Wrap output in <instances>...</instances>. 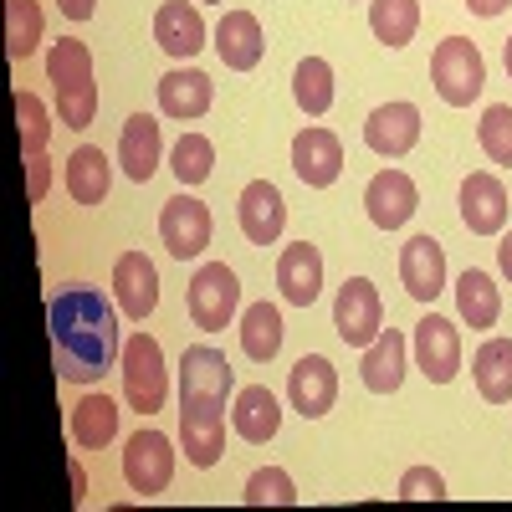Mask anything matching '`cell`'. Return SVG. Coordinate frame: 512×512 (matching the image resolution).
<instances>
[{"label": "cell", "instance_id": "1", "mask_svg": "<svg viewBox=\"0 0 512 512\" xmlns=\"http://www.w3.org/2000/svg\"><path fill=\"white\" fill-rule=\"evenodd\" d=\"M47 323H52L57 379H67V384H98L108 369H118V359H123L118 308L108 303L98 287L67 282L62 292H52Z\"/></svg>", "mask_w": 512, "mask_h": 512}, {"label": "cell", "instance_id": "2", "mask_svg": "<svg viewBox=\"0 0 512 512\" xmlns=\"http://www.w3.org/2000/svg\"><path fill=\"white\" fill-rule=\"evenodd\" d=\"M47 82H52V103L62 128H88L98 118V82H93V52L88 41L62 36L47 47Z\"/></svg>", "mask_w": 512, "mask_h": 512}, {"label": "cell", "instance_id": "3", "mask_svg": "<svg viewBox=\"0 0 512 512\" xmlns=\"http://www.w3.org/2000/svg\"><path fill=\"white\" fill-rule=\"evenodd\" d=\"M431 82H436V93L441 103L451 108H472L487 88V62L477 52V41H466V36H446L436 57H431Z\"/></svg>", "mask_w": 512, "mask_h": 512}, {"label": "cell", "instance_id": "4", "mask_svg": "<svg viewBox=\"0 0 512 512\" xmlns=\"http://www.w3.org/2000/svg\"><path fill=\"white\" fill-rule=\"evenodd\" d=\"M118 374H123V395L139 415H154L164 410V395H169V374H164V349L159 338L149 333H134L123 344V359H118Z\"/></svg>", "mask_w": 512, "mask_h": 512}, {"label": "cell", "instance_id": "5", "mask_svg": "<svg viewBox=\"0 0 512 512\" xmlns=\"http://www.w3.org/2000/svg\"><path fill=\"white\" fill-rule=\"evenodd\" d=\"M185 303H190L195 328L221 333V328L236 318V308H241V282H236V272H231L226 262H205V267H195V277H190Z\"/></svg>", "mask_w": 512, "mask_h": 512}, {"label": "cell", "instance_id": "6", "mask_svg": "<svg viewBox=\"0 0 512 512\" xmlns=\"http://www.w3.org/2000/svg\"><path fill=\"white\" fill-rule=\"evenodd\" d=\"M123 482L139 497H159L175 482V446L164 431H134L123 441Z\"/></svg>", "mask_w": 512, "mask_h": 512}, {"label": "cell", "instance_id": "7", "mask_svg": "<svg viewBox=\"0 0 512 512\" xmlns=\"http://www.w3.org/2000/svg\"><path fill=\"white\" fill-rule=\"evenodd\" d=\"M333 328L349 349H369L379 328H384V303H379V287L369 277H349L333 297Z\"/></svg>", "mask_w": 512, "mask_h": 512}, {"label": "cell", "instance_id": "8", "mask_svg": "<svg viewBox=\"0 0 512 512\" xmlns=\"http://www.w3.org/2000/svg\"><path fill=\"white\" fill-rule=\"evenodd\" d=\"M159 241H164V251L175 256V262H195V256L210 246V210L195 195L180 190L159 210Z\"/></svg>", "mask_w": 512, "mask_h": 512}, {"label": "cell", "instance_id": "9", "mask_svg": "<svg viewBox=\"0 0 512 512\" xmlns=\"http://www.w3.org/2000/svg\"><path fill=\"white\" fill-rule=\"evenodd\" d=\"M410 349H415V369L431 379V384H451V379H456V369H461V333H456L451 318L425 313V318L415 323Z\"/></svg>", "mask_w": 512, "mask_h": 512}, {"label": "cell", "instance_id": "10", "mask_svg": "<svg viewBox=\"0 0 512 512\" xmlns=\"http://www.w3.org/2000/svg\"><path fill=\"white\" fill-rule=\"evenodd\" d=\"M113 303L128 323H144L159 308V267L144 251H123L113 262Z\"/></svg>", "mask_w": 512, "mask_h": 512}, {"label": "cell", "instance_id": "11", "mask_svg": "<svg viewBox=\"0 0 512 512\" xmlns=\"http://www.w3.org/2000/svg\"><path fill=\"white\" fill-rule=\"evenodd\" d=\"M180 446H185V461L190 466H216L221 451H226V410L216 400H185L180 410Z\"/></svg>", "mask_w": 512, "mask_h": 512}, {"label": "cell", "instance_id": "12", "mask_svg": "<svg viewBox=\"0 0 512 512\" xmlns=\"http://www.w3.org/2000/svg\"><path fill=\"white\" fill-rule=\"evenodd\" d=\"M287 400L303 420H318L333 410L338 400V369L323 359V354H303L292 369H287Z\"/></svg>", "mask_w": 512, "mask_h": 512}, {"label": "cell", "instance_id": "13", "mask_svg": "<svg viewBox=\"0 0 512 512\" xmlns=\"http://www.w3.org/2000/svg\"><path fill=\"white\" fill-rule=\"evenodd\" d=\"M231 384H236V369L221 349H210V344H190L185 359H180V400H216L226 405L231 395Z\"/></svg>", "mask_w": 512, "mask_h": 512}, {"label": "cell", "instance_id": "14", "mask_svg": "<svg viewBox=\"0 0 512 512\" xmlns=\"http://www.w3.org/2000/svg\"><path fill=\"white\" fill-rule=\"evenodd\" d=\"M420 205V190L405 169H379V175L364 185V210L379 231H400Z\"/></svg>", "mask_w": 512, "mask_h": 512}, {"label": "cell", "instance_id": "15", "mask_svg": "<svg viewBox=\"0 0 512 512\" xmlns=\"http://www.w3.org/2000/svg\"><path fill=\"white\" fill-rule=\"evenodd\" d=\"M364 144L379 159H405L420 144V108L415 103H379L364 123Z\"/></svg>", "mask_w": 512, "mask_h": 512}, {"label": "cell", "instance_id": "16", "mask_svg": "<svg viewBox=\"0 0 512 512\" xmlns=\"http://www.w3.org/2000/svg\"><path fill=\"white\" fill-rule=\"evenodd\" d=\"M400 282L415 303H436L446 292V251L436 236H410L400 246Z\"/></svg>", "mask_w": 512, "mask_h": 512}, {"label": "cell", "instance_id": "17", "mask_svg": "<svg viewBox=\"0 0 512 512\" xmlns=\"http://www.w3.org/2000/svg\"><path fill=\"white\" fill-rule=\"evenodd\" d=\"M292 169L308 190H328L338 175H344V144L328 128H303L292 139Z\"/></svg>", "mask_w": 512, "mask_h": 512}, {"label": "cell", "instance_id": "18", "mask_svg": "<svg viewBox=\"0 0 512 512\" xmlns=\"http://www.w3.org/2000/svg\"><path fill=\"white\" fill-rule=\"evenodd\" d=\"M236 216H241V231L251 246H277L282 226H287V200L272 180H251L241 190V205H236Z\"/></svg>", "mask_w": 512, "mask_h": 512}, {"label": "cell", "instance_id": "19", "mask_svg": "<svg viewBox=\"0 0 512 512\" xmlns=\"http://www.w3.org/2000/svg\"><path fill=\"white\" fill-rule=\"evenodd\" d=\"M461 221L472 236H497L507 226V190L497 175L477 169V175L461 180Z\"/></svg>", "mask_w": 512, "mask_h": 512}, {"label": "cell", "instance_id": "20", "mask_svg": "<svg viewBox=\"0 0 512 512\" xmlns=\"http://www.w3.org/2000/svg\"><path fill=\"white\" fill-rule=\"evenodd\" d=\"M154 41L175 62H190L205 47V16H200V6H190V0H164V6L154 11Z\"/></svg>", "mask_w": 512, "mask_h": 512}, {"label": "cell", "instance_id": "21", "mask_svg": "<svg viewBox=\"0 0 512 512\" xmlns=\"http://www.w3.org/2000/svg\"><path fill=\"white\" fill-rule=\"evenodd\" d=\"M277 287H282V297L292 308H313L318 292H323V256H318V246L292 241L277 256Z\"/></svg>", "mask_w": 512, "mask_h": 512}, {"label": "cell", "instance_id": "22", "mask_svg": "<svg viewBox=\"0 0 512 512\" xmlns=\"http://www.w3.org/2000/svg\"><path fill=\"white\" fill-rule=\"evenodd\" d=\"M210 98H216V82H210L200 67H175L159 77V113L164 118H205L210 113Z\"/></svg>", "mask_w": 512, "mask_h": 512}, {"label": "cell", "instance_id": "23", "mask_svg": "<svg viewBox=\"0 0 512 512\" xmlns=\"http://www.w3.org/2000/svg\"><path fill=\"white\" fill-rule=\"evenodd\" d=\"M405 359H410V338H405L400 328H379V338L364 349V364H359L364 390L395 395L400 384H405Z\"/></svg>", "mask_w": 512, "mask_h": 512}, {"label": "cell", "instance_id": "24", "mask_svg": "<svg viewBox=\"0 0 512 512\" xmlns=\"http://www.w3.org/2000/svg\"><path fill=\"white\" fill-rule=\"evenodd\" d=\"M164 159V139H159V123L154 113H134L123 123V139H118V164H123V175L134 180V185H149L154 180V169Z\"/></svg>", "mask_w": 512, "mask_h": 512}, {"label": "cell", "instance_id": "25", "mask_svg": "<svg viewBox=\"0 0 512 512\" xmlns=\"http://www.w3.org/2000/svg\"><path fill=\"white\" fill-rule=\"evenodd\" d=\"M267 41H262V21H256L251 11H226L221 26H216V57L231 67V72H251L256 62H262Z\"/></svg>", "mask_w": 512, "mask_h": 512}, {"label": "cell", "instance_id": "26", "mask_svg": "<svg viewBox=\"0 0 512 512\" xmlns=\"http://www.w3.org/2000/svg\"><path fill=\"white\" fill-rule=\"evenodd\" d=\"M108 185H113V164L98 144H77L67 154V195L77 205H103L108 200Z\"/></svg>", "mask_w": 512, "mask_h": 512}, {"label": "cell", "instance_id": "27", "mask_svg": "<svg viewBox=\"0 0 512 512\" xmlns=\"http://www.w3.org/2000/svg\"><path fill=\"white\" fill-rule=\"evenodd\" d=\"M231 420H236V436H241V441L262 446V441L277 436L282 405H277V395L267 390V384H246V390H236V410H231Z\"/></svg>", "mask_w": 512, "mask_h": 512}, {"label": "cell", "instance_id": "28", "mask_svg": "<svg viewBox=\"0 0 512 512\" xmlns=\"http://www.w3.org/2000/svg\"><path fill=\"white\" fill-rule=\"evenodd\" d=\"M472 379H477V395L487 405L512 400V338H487V344L472 354Z\"/></svg>", "mask_w": 512, "mask_h": 512}, {"label": "cell", "instance_id": "29", "mask_svg": "<svg viewBox=\"0 0 512 512\" xmlns=\"http://www.w3.org/2000/svg\"><path fill=\"white\" fill-rule=\"evenodd\" d=\"M456 313H461L466 328H492L497 313H502V287H497L487 272L466 267V272L456 277Z\"/></svg>", "mask_w": 512, "mask_h": 512}, {"label": "cell", "instance_id": "30", "mask_svg": "<svg viewBox=\"0 0 512 512\" xmlns=\"http://www.w3.org/2000/svg\"><path fill=\"white\" fill-rule=\"evenodd\" d=\"M118 436V405L108 395H82L72 405V441L82 451H103Z\"/></svg>", "mask_w": 512, "mask_h": 512}, {"label": "cell", "instance_id": "31", "mask_svg": "<svg viewBox=\"0 0 512 512\" xmlns=\"http://www.w3.org/2000/svg\"><path fill=\"white\" fill-rule=\"evenodd\" d=\"M282 313L272 308V303H251L246 313H241V349H246V359H256V364H272L277 354H282Z\"/></svg>", "mask_w": 512, "mask_h": 512}, {"label": "cell", "instance_id": "32", "mask_svg": "<svg viewBox=\"0 0 512 512\" xmlns=\"http://www.w3.org/2000/svg\"><path fill=\"white\" fill-rule=\"evenodd\" d=\"M369 31L384 47H410L420 31V0H369Z\"/></svg>", "mask_w": 512, "mask_h": 512}, {"label": "cell", "instance_id": "33", "mask_svg": "<svg viewBox=\"0 0 512 512\" xmlns=\"http://www.w3.org/2000/svg\"><path fill=\"white\" fill-rule=\"evenodd\" d=\"M292 98L308 118H323L333 108V67L323 57H303L297 72H292Z\"/></svg>", "mask_w": 512, "mask_h": 512}, {"label": "cell", "instance_id": "34", "mask_svg": "<svg viewBox=\"0 0 512 512\" xmlns=\"http://www.w3.org/2000/svg\"><path fill=\"white\" fill-rule=\"evenodd\" d=\"M169 169H175L180 190H195L210 180V169H216V144L205 134H180V144L169 149Z\"/></svg>", "mask_w": 512, "mask_h": 512}, {"label": "cell", "instance_id": "35", "mask_svg": "<svg viewBox=\"0 0 512 512\" xmlns=\"http://www.w3.org/2000/svg\"><path fill=\"white\" fill-rule=\"evenodd\" d=\"M41 47V6L36 0H6V52L11 62H26Z\"/></svg>", "mask_w": 512, "mask_h": 512}, {"label": "cell", "instance_id": "36", "mask_svg": "<svg viewBox=\"0 0 512 512\" xmlns=\"http://www.w3.org/2000/svg\"><path fill=\"white\" fill-rule=\"evenodd\" d=\"M477 144H482V154H487L492 164L512 169V108H507V103H492V108L482 113Z\"/></svg>", "mask_w": 512, "mask_h": 512}, {"label": "cell", "instance_id": "37", "mask_svg": "<svg viewBox=\"0 0 512 512\" xmlns=\"http://www.w3.org/2000/svg\"><path fill=\"white\" fill-rule=\"evenodd\" d=\"M16 123H21V154H26V159L47 149V139H52V113H47V103H41L36 93H16Z\"/></svg>", "mask_w": 512, "mask_h": 512}, {"label": "cell", "instance_id": "38", "mask_svg": "<svg viewBox=\"0 0 512 512\" xmlns=\"http://www.w3.org/2000/svg\"><path fill=\"white\" fill-rule=\"evenodd\" d=\"M251 507H292L297 502V487H292V477L282 472V466H262V472H251V482H246V492H241Z\"/></svg>", "mask_w": 512, "mask_h": 512}, {"label": "cell", "instance_id": "39", "mask_svg": "<svg viewBox=\"0 0 512 512\" xmlns=\"http://www.w3.org/2000/svg\"><path fill=\"white\" fill-rule=\"evenodd\" d=\"M400 502H441L446 497V482L441 472H431V466H410V472L400 477Z\"/></svg>", "mask_w": 512, "mask_h": 512}, {"label": "cell", "instance_id": "40", "mask_svg": "<svg viewBox=\"0 0 512 512\" xmlns=\"http://www.w3.org/2000/svg\"><path fill=\"white\" fill-rule=\"evenodd\" d=\"M47 185H52V159L47 154H31L26 159V195L31 200H47Z\"/></svg>", "mask_w": 512, "mask_h": 512}, {"label": "cell", "instance_id": "41", "mask_svg": "<svg viewBox=\"0 0 512 512\" xmlns=\"http://www.w3.org/2000/svg\"><path fill=\"white\" fill-rule=\"evenodd\" d=\"M57 6H62L67 21H88V16L98 11V0H57Z\"/></svg>", "mask_w": 512, "mask_h": 512}, {"label": "cell", "instance_id": "42", "mask_svg": "<svg viewBox=\"0 0 512 512\" xmlns=\"http://www.w3.org/2000/svg\"><path fill=\"white\" fill-rule=\"evenodd\" d=\"M507 6H512V0H466V11H472V16H487V21L502 16Z\"/></svg>", "mask_w": 512, "mask_h": 512}, {"label": "cell", "instance_id": "43", "mask_svg": "<svg viewBox=\"0 0 512 512\" xmlns=\"http://www.w3.org/2000/svg\"><path fill=\"white\" fill-rule=\"evenodd\" d=\"M497 267H502V277L512 282V231L502 236V246H497Z\"/></svg>", "mask_w": 512, "mask_h": 512}, {"label": "cell", "instance_id": "44", "mask_svg": "<svg viewBox=\"0 0 512 512\" xmlns=\"http://www.w3.org/2000/svg\"><path fill=\"white\" fill-rule=\"evenodd\" d=\"M72 487H77V492H72V497H77V502H82V492H88V477H82V466H77V461H72Z\"/></svg>", "mask_w": 512, "mask_h": 512}, {"label": "cell", "instance_id": "45", "mask_svg": "<svg viewBox=\"0 0 512 512\" xmlns=\"http://www.w3.org/2000/svg\"><path fill=\"white\" fill-rule=\"evenodd\" d=\"M502 67H507V77H512V36H507V47H502Z\"/></svg>", "mask_w": 512, "mask_h": 512}, {"label": "cell", "instance_id": "46", "mask_svg": "<svg viewBox=\"0 0 512 512\" xmlns=\"http://www.w3.org/2000/svg\"><path fill=\"white\" fill-rule=\"evenodd\" d=\"M205 6H226V0H205Z\"/></svg>", "mask_w": 512, "mask_h": 512}]
</instances>
